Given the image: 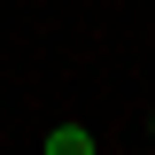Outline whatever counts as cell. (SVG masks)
<instances>
[{"instance_id":"cell-2","label":"cell","mask_w":155,"mask_h":155,"mask_svg":"<svg viewBox=\"0 0 155 155\" xmlns=\"http://www.w3.org/2000/svg\"><path fill=\"white\" fill-rule=\"evenodd\" d=\"M147 132H155V116H147Z\"/></svg>"},{"instance_id":"cell-1","label":"cell","mask_w":155,"mask_h":155,"mask_svg":"<svg viewBox=\"0 0 155 155\" xmlns=\"http://www.w3.org/2000/svg\"><path fill=\"white\" fill-rule=\"evenodd\" d=\"M47 155H93V132H78V124H54V132H47Z\"/></svg>"}]
</instances>
